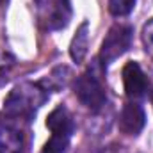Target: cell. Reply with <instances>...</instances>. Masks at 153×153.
<instances>
[{"instance_id":"1","label":"cell","mask_w":153,"mask_h":153,"mask_svg":"<svg viewBox=\"0 0 153 153\" xmlns=\"http://www.w3.org/2000/svg\"><path fill=\"white\" fill-rule=\"evenodd\" d=\"M48 91L46 87L38 82H22L13 87V91L5 96L4 100V111L5 114L13 117H23V119H32L38 109L46 102Z\"/></svg>"},{"instance_id":"2","label":"cell","mask_w":153,"mask_h":153,"mask_svg":"<svg viewBox=\"0 0 153 153\" xmlns=\"http://www.w3.org/2000/svg\"><path fill=\"white\" fill-rule=\"evenodd\" d=\"M38 22L46 30L64 29L71 20L70 0H36Z\"/></svg>"},{"instance_id":"3","label":"cell","mask_w":153,"mask_h":153,"mask_svg":"<svg viewBox=\"0 0 153 153\" xmlns=\"http://www.w3.org/2000/svg\"><path fill=\"white\" fill-rule=\"evenodd\" d=\"M132 36L134 30L130 25H114L109 34L105 36L102 48H100V61L103 66L114 62L116 59H119L132 45Z\"/></svg>"},{"instance_id":"4","label":"cell","mask_w":153,"mask_h":153,"mask_svg":"<svg viewBox=\"0 0 153 153\" xmlns=\"http://www.w3.org/2000/svg\"><path fill=\"white\" fill-rule=\"evenodd\" d=\"M75 94L78 96V100L87 109H91L93 112H98L107 102L105 87L102 85V82L98 80V76L93 71H87V73H84V75H80L76 78Z\"/></svg>"},{"instance_id":"5","label":"cell","mask_w":153,"mask_h":153,"mask_svg":"<svg viewBox=\"0 0 153 153\" xmlns=\"http://www.w3.org/2000/svg\"><path fill=\"white\" fill-rule=\"evenodd\" d=\"M123 85H125L126 96L132 98V100H139L146 94L148 80H146L143 68L139 66V62L130 61V62L125 64V68H123Z\"/></svg>"},{"instance_id":"6","label":"cell","mask_w":153,"mask_h":153,"mask_svg":"<svg viewBox=\"0 0 153 153\" xmlns=\"http://www.w3.org/2000/svg\"><path fill=\"white\" fill-rule=\"evenodd\" d=\"M146 125V114L143 111V107L139 103H126L121 111V116H119V128L128 134V135H137L143 132Z\"/></svg>"},{"instance_id":"7","label":"cell","mask_w":153,"mask_h":153,"mask_svg":"<svg viewBox=\"0 0 153 153\" xmlns=\"http://www.w3.org/2000/svg\"><path fill=\"white\" fill-rule=\"evenodd\" d=\"M46 126L52 132V135H62V137H68V139H71V134L75 130L73 117L70 114V111L62 105H59L57 109H53L48 114Z\"/></svg>"},{"instance_id":"8","label":"cell","mask_w":153,"mask_h":153,"mask_svg":"<svg viewBox=\"0 0 153 153\" xmlns=\"http://www.w3.org/2000/svg\"><path fill=\"white\" fill-rule=\"evenodd\" d=\"M23 137L13 126H0V153H23Z\"/></svg>"},{"instance_id":"9","label":"cell","mask_w":153,"mask_h":153,"mask_svg":"<svg viewBox=\"0 0 153 153\" xmlns=\"http://www.w3.org/2000/svg\"><path fill=\"white\" fill-rule=\"evenodd\" d=\"M87 46H89V23L84 22L76 29L73 41H71V46H70V55H71V59L75 61L76 64H80L85 59Z\"/></svg>"},{"instance_id":"10","label":"cell","mask_w":153,"mask_h":153,"mask_svg":"<svg viewBox=\"0 0 153 153\" xmlns=\"http://www.w3.org/2000/svg\"><path fill=\"white\" fill-rule=\"evenodd\" d=\"M70 146V139L62 135H52L50 141L45 144L41 153H66Z\"/></svg>"},{"instance_id":"11","label":"cell","mask_w":153,"mask_h":153,"mask_svg":"<svg viewBox=\"0 0 153 153\" xmlns=\"http://www.w3.org/2000/svg\"><path fill=\"white\" fill-rule=\"evenodd\" d=\"M14 66H16V59L11 53L2 52L0 53V85H4L9 80L11 71L14 70Z\"/></svg>"},{"instance_id":"12","label":"cell","mask_w":153,"mask_h":153,"mask_svg":"<svg viewBox=\"0 0 153 153\" xmlns=\"http://www.w3.org/2000/svg\"><path fill=\"white\" fill-rule=\"evenodd\" d=\"M135 0H109V11L114 16H126L134 11Z\"/></svg>"},{"instance_id":"13","label":"cell","mask_w":153,"mask_h":153,"mask_svg":"<svg viewBox=\"0 0 153 153\" xmlns=\"http://www.w3.org/2000/svg\"><path fill=\"white\" fill-rule=\"evenodd\" d=\"M143 41H144L146 52H150L153 57V20L150 23H146L144 29H143Z\"/></svg>"},{"instance_id":"14","label":"cell","mask_w":153,"mask_h":153,"mask_svg":"<svg viewBox=\"0 0 153 153\" xmlns=\"http://www.w3.org/2000/svg\"><path fill=\"white\" fill-rule=\"evenodd\" d=\"M152 102H153V94H152Z\"/></svg>"},{"instance_id":"15","label":"cell","mask_w":153,"mask_h":153,"mask_svg":"<svg viewBox=\"0 0 153 153\" xmlns=\"http://www.w3.org/2000/svg\"><path fill=\"white\" fill-rule=\"evenodd\" d=\"M0 2H2V0H0Z\"/></svg>"}]
</instances>
